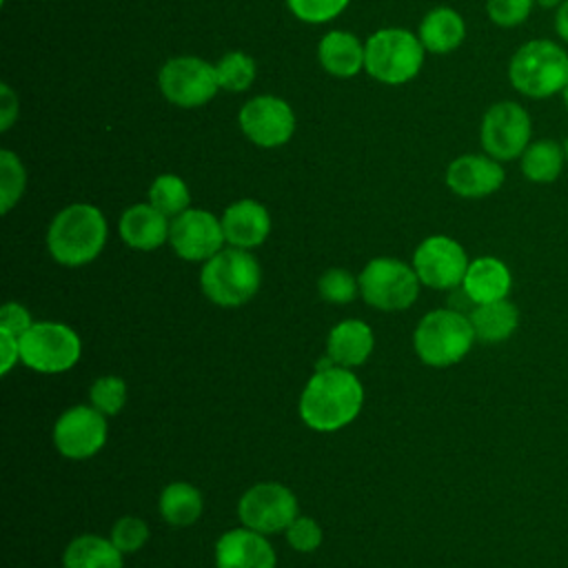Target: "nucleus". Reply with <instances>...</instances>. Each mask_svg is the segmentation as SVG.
Instances as JSON below:
<instances>
[{
    "instance_id": "1",
    "label": "nucleus",
    "mask_w": 568,
    "mask_h": 568,
    "mask_svg": "<svg viewBox=\"0 0 568 568\" xmlns=\"http://www.w3.org/2000/svg\"><path fill=\"white\" fill-rule=\"evenodd\" d=\"M364 388L351 368L331 366L315 371L300 397L302 422L320 433L348 426L362 410Z\"/></svg>"
},
{
    "instance_id": "2",
    "label": "nucleus",
    "mask_w": 568,
    "mask_h": 568,
    "mask_svg": "<svg viewBox=\"0 0 568 568\" xmlns=\"http://www.w3.org/2000/svg\"><path fill=\"white\" fill-rule=\"evenodd\" d=\"M109 237L104 213L87 202H75L55 213L47 229L49 255L62 266L93 262Z\"/></svg>"
},
{
    "instance_id": "3",
    "label": "nucleus",
    "mask_w": 568,
    "mask_h": 568,
    "mask_svg": "<svg viewBox=\"0 0 568 568\" xmlns=\"http://www.w3.org/2000/svg\"><path fill=\"white\" fill-rule=\"evenodd\" d=\"M513 89L530 100H546L564 91L568 82V51L548 38L524 42L508 62Z\"/></svg>"
},
{
    "instance_id": "4",
    "label": "nucleus",
    "mask_w": 568,
    "mask_h": 568,
    "mask_svg": "<svg viewBox=\"0 0 568 568\" xmlns=\"http://www.w3.org/2000/svg\"><path fill=\"white\" fill-rule=\"evenodd\" d=\"M262 284L260 262L237 246L222 248L202 264L200 286L202 293L217 306L246 304Z\"/></svg>"
},
{
    "instance_id": "5",
    "label": "nucleus",
    "mask_w": 568,
    "mask_h": 568,
    "mask_svg": "<svg viewBox=\"0 0 568 568\" xmlns=\"http://www.w3.org/2000/svg\"><path fill=\"white\" fill-rule=\"evenodd\" d=\"M470 317L455 308H435L426 313L413 335L419 359L433 368H446L462 362L475 342Z\"/></svg>"
},
{
    "instance_id": "6",
    "label": "nucleus",
    "mask_w": 568,
    "mask_h": 568,
    "mask_svg": "<svg viewBox=\"0 0 568 568\" xmlns=\"http://www.w3.org/2000/svg\"><path fill=\"white\" fill-rule=\"evenodd\" d=\"M366 73L382 84H404L413 80L424 64L426 49L417 33L402 27L375 31L366 42Z\"/></svg>"
},
{
    "instance_id": "7",
    "label": "nucleus",
    "mask_w": 568,
    "mask_h": 568,
    "mask_svg": "<svg viewBox=\"0 0 568 568\" xmlns=\"http://www.w3.org/2000/svg\"><path fill=\"white\" fill-rule=\"evenodd\" d=\"M359 295L379 311H404L419 295V277L397 257H375L359 273Z\"/></svg>"
},
{
    "instance_id": "8",
    "label": "nucleus",
    "mask_w": 568,
    "mask_h": 568,
    "mask_svg": "<svg viewBox=\"0 0 568 568\" xmlns=\"http://www.w3.org/2000/svg\"><path fill=\"white\" fill-rule=\"evenodd\" d=\"M82 342L62 322H33L20 337V362L38 373H64L78 364Z\"/></svg>"
},
{
    "instance_id": "9",
    "label": "nucleus",
    "mask_w": 568,
    "mask_h": 568,
    "mask_svg": "<svg viewBox=\"0 0 568 568\" xmlns=\"http://www.w3.org/2000/svg\"><path fill=\"white\" fill-rule=\"evenodd\" d=\"M479 142L484 153L499 162L519 160L532 142L530 113L515 100L490 104L479 124Z\"/></svg>"
},
{
    "instance_id": "10",
    "label": "nucleus",
    "mask_w": 568,
    "mask_h": 568,
    "mask_svg": "<svg viewBox=\"0 0 568 568\" xmlns=\"http://www.w3.org/2000/svg\"><path fill=\"white\" fill-rule=\"evenodd\" d=\"M160 93L180 109H197L220 91L215 64L197 55H175L158 73Z\"/></svg>"
},
{
    "instance_id": "11",
    "label": "nucleus",
    "mask_w": 568,
    "mask_h": 568,
    "mask_svg": "<svg viewBox=\"0 0 568 568\" xmlns=\"http://www.w3.org/2000/svg\"><path fill=\"white\" fill-rule=\"evenodd\" d=\"M237 515L242 526L273 535L286 530L297 517V497L280 481H260L240 497Z\"/></svg>"
},
{
    "instance_id": "12",
    "label": "nucleus",
    "mask_w": 568,
    "mask_h": 568,
    "mask_svg": "<svg viewBox=\"0 0 568 568\" xmlns=\"http://www.w3.org/2000/svg\"><path fill=\"white\" fill-rule=\"evenodd\" d=\"M468 264L470 260L464 246L448 235H430L422 240L413 253V268L419 282L437 291L462 286Z\"/></svg>"
},
{
    "instance_id": "13",
    "label": "nucleus",
    "mask_w": 568,
    "mask_h": 568,
    "mask_svg": "<svg viewBox=\"0 0 568 568\" xmlns=\"http://www.w3.org/2000/svg\"><path fill=\"white\" fill-rule=\"evenodd\" d=\"M240 129L248 142L262 149H277L295 133V113L277 95H255L237 113Z\"/></svg>"
},
{
    "instance_id": "14",
    "label": "nucleus",
    "mask_w": 568,
    "mask_h": 568,
    "mask_svg": "<svg viewBox=\"0 0 568 568\" xmlns=\"http://www.w3.org/2000/svg\"><path fill=\"white\" fill-rule=\"evenodd\" d=\"M224 242L222 220L206 209H186L171 220L169 244L186 262H206L222 251Z\"/></svg>"
},
{
    "instance_id": "15",
    "label": "nucleus",
    "mask_w": 568,
    "mask_h": 568,
    "mask_svg": "<svg viewBox=\"0 0 568 568\" xmlns=\"http://www.w3.org/2000/svg\"><path fill=\"white\" fill-rule=\"evenodd\" d=\"M106 415L93 406H73L53 424V444L67 459H89L106 444Z\"/></svg>"
},
{
    "instance_id": "16",
    "label": "nucleus",
    "mask_w": 568,
    "mask_h": 568,
    "mask_svg": "<svg viewBox=\"0 0 568 568\" xmlns=\"http://www.w3.org/2000/svg\"><path fill=\"white\" fill-rule=\"evenodd\" d=\"M506 171L499 160L488 153H464L446 169V186L466 200L488 197L501 189Z\"/></svg>"
},
{
    "instance_id": "17",
    "label": "nucleus",
    "mask_w": 568,
    "mask_h": 568,
    "mask_svg": "<svg viewBox=\"0 0 568 568\" xmlns=\"http://www.w3.org/2000/svg\"><path fill=\"white\" fill-rule=\"evenodd\" d=\"M215 568H275V550L262 532L231 528L215 541Z\"/></svg>"
},
{
    "instance_id": "18",
    "label": "nucleus",
    "mask_w": 568,
    "mask_h": 568,
    "mask_svg": "<svg viewBox=\"0 0 568 568\" xmlns=\"http://www.w3.org/2000/svg\"><path fill=\"white\" fill-rule=\"evenodd\" d=\"M222 229L224 237L231 246L237 248H255L260 246L271 233V215L264 204L257 200H237L222 213Z\"/></svg>"
},
{
    "instance_id": "19",
    "label": "nucleus",
    "mask_w": 568,
    "mask_h": 568,
    "mask_svg": "<svg viewBox=\"0 0 568 568\" xmlns=\"http://www.w3.org/2000/svg\"><path fill=\"white\" fill-rule=\"evenodd\" d=\"M171 220L153 204H133L118 220L122 242L135 251H153L169 242Z\"/></svg>"
},
{
    "instance_id": "20",
    "label": "nucleus",
    "mask_w": 568,
    "mask_h": 568,
    "mask_svg": "<svg viewBox=\"0 0 568 568\" xmlns=\"http://www.w3.org/2000/svg\"><path fill=\"white\" fill-rule=\"evenodd\" d=\"M317 60L328 75L353 78L364 69L366 47L355 33L344 29H333L320 40Z\"/></svg>"
},
{
    "instance_id": "21",
    "label": "nucleus",
    "mask_w": 568,
    "mask_h": 568,
    "mask_svg": "<svg viewBox=\"0 0 568 568\" xmlns=\"http://www.w3.org/2000/svg\"><path fill=\"white\" fill-rule=\"evenodd\" d=\"M510 286H513L510 268L506 266V262H501L499 257H493V255L475 257L468 264V271L462 282V288L475 302V306L486 304V302L506 300L510 293Z\"/></svg>"
},
{
    "instance_id": "22",
    "label": "nucleus",
    "mask_w": 568,
    "mask_h": 568,
    "mask_svg": "<svg viewBox=\"0 0 568 568\" xmlns=\"http://www.w3.org/2000/svg\"><path fill=\"white\" fill-rule=\"evenodd\" d=\"M375 346L373 331L362 320H344L335 324L326 337V355L344 368L362 366Z\"/></svg>"
},
{
    "instance_id": "23",
    "label": "nucleus",
    "mask_w": 568,
    "mask_h": 568,
    "mask_svg": "<svg viewBox=\"0 0 568 568\" xmlns=\"http://www.w3.org/2000/svg\"><path fill=\"white\" fill-rule=\"evenodd\" d=\"M417 36L428 53H450L455 51L466 38V22L459 11L450 7H435L430 9L417 29Z\"/></svg>"
},
{
    "instance_id": "24",
    "label": "nucleus",
    "mask_w": 568,
    "mask_h": 568,
    "mask_svg": "<svg viewBox=\"0 0 568 568\" xmlns=\"http://www.w3.org/2000/svg\"><path fill=\"white\" fill-rule=\"evenodd\" d=\"M468 317H470L475 337L486 344H497L508 339L519 326V311L508 297L477 304L468 313Z\"/></svg>"
},
{
    "instance_id": "25",
    "label": "nucleus",
    "mask_w": 568,
    "mask_h": 568,
    "mask_svg": "<svg viewBox=\"0 0 568 568\" xmlns=\"http://www.w3.org/2000/svg\"><path fill=\"white\" fill-rule=\"evenodd\" d=\"M122 555L111 537L80 535L64 548L62 568H124Z\"/></svg>"
},
{
    "instance_id": "26",
    "label": "nucleus",
    "mask_w": 568,
    "mask_h": 568,
    "mask_svg": "<svg viewBox=\"0 0 568 568\" xmlns=\"http://www.w3.org/2000/svg\"><path fill=\"white\" fill-rule=\"evenodd\" d=\"M566 164V149L552 138L532 140L519 158V169L528 182L550 184L555 182Z\"/></svg>"
},
{
    "instance_id": "27",
    "label": "nucleus",
    "mask_w": 568,
    "mask_h": 568,
    "mask_svg": "<svg viewBox=\"0 0 568 568\" xmlns=\"http://www.w3.org/2000/svg\"><path fill=\"white\" fill-rule=\"evenodd\" d=\"M202 495L189 481H173L160 495V515L169 526H191L202 515Z\"/></svg>"
},
{
    "instance_id": "28",
    "label": "nucleus",
    "mask_w": 568,
    "mask_h": 568,
    "mask_svg": "<svg viewBox=\"0 0 568 568\" xmlns=\"http://www.w3.org/2000/svg\"><path fill=\"white\" fill-rule=\"evenodd\" d=\"M149 204L173 220L175 215L191 209V191L180 175L162 173L149 186Z\"/></svg>"
},
{
    "instance_id": "29",
    "label": "nucleus",
    "mask_w": 568,
    "mask_h": 568,
    "mask_svg": "<svg viewBox=\"0 0 568 568\" xmlns=\"http://www.w3.org/2000/svg\"><path fill=\"white\" fill-rule=\"evenodd\" d=\"M255 60L244 51H229L215 62V75L222 91L242 93L255 80Z\"/></svg>"
},
{
    "instance_id": "30",
    "label": "nucleus",
    "mask_w": 568,
    "mask_h": 568,
    "mask_svg": "<svg viewBox=\"0 0 568 568\" xmlns=\"http://www.w3.org/2000/svg\"><path fill=\"white\" fill-rule=\"evenodd\" d=\"M27 189V169L18 153L0 151V211L9 213L22 197Z\"/></svg>"
},
{
    "instance_id": "31",
    "label": "nucleus",
    "mask_w": 568,
    "mask_h": 568,
    "mask_svg": "<svg viewBox=\"0 0 568 568\" xmlns=\"http://www.w3.org/2000/svg\"><path fill=\"white\" fill-rule=\"evenodd\" d=\"M89 399H91V406L98 408L102 415L113 417L124 408L126 384L118 375H102L91 384Z\"/></svg>"
},
{
    "instance_id": "32",
    "label": "nucleus",
    "mask_w": 568,
    "mask_h": 568,
    "mask_svg": "<svg viewBox=\"0 0 568 568\" xmlns=\"http://www.w3.org/2000/svg\"><path fill=\"white\" fill-rule=\"evenodd\" d=\"M320 295L331 304H348L359 293V280L346 268H328L317 282Z\"/></svg>"
},
{
    "instance_id": "33",
    "label": "nucleus",
    "mask_w": 568,
    "mask_h": 568,
    "mask_svg": "<svg viewBox=\"0 0 568 568\" xmlns=\"http://www.w3.org/2000/svg\"><path fill=\"white\" fill-rule=\"evenodd\" d=\"M351 0H286L288 11L308 24H324L337 18Z\"/></svg>"
},
{
    "instance_id": "34",
    "label": "nucleus",
    "mask_w": 568,
    "mask_h": 568,
    "mask_svg": "<svg viewBox=\"0 0 568 568\" xmlns=\"http://www.w3.org/2000/svg\"><path fill=\"white\" fill-rule=\"evenodd\" d=\"M111 541L122 550V552H135L149 541V526L144 519L124 515L120 517L113 528H111Z\"/></svg>"
},
{
    "instance_id": "35",
    "label": "nucleus",
    "mask_w": 568,
    "mask_h": 568,
    "mask_svg": "<svg viewBox=\"0 0 568 568\" xmlns=\"http://www.w3.org/2000/svg\"><path fill=\"white\" fill-rule=\"evenodd\" d=\"M535 4V0H486V13L497 27L513 29L528 20Z\"/></svg>"
},
{
    "instance_id": "36",
    "label": "nucleus",
    "mask_w": 568,
    "mask_h": 568,
    "mask_svg": "<svg viewBox=\"0 0 568 568\" xmlns=\"http://www.w3.org/2000/svg\"><path fill=\"white\" fill-rule=\"evenodd\" d=\"M286 541L297 552H313L322 544V528L313 517L297 515L291 526L284 530Z\"/></svg>"
},
{
    "instance_id": "37",
    "label": "nucleus",
    "mask_w": 568,
    "mask_h": 568,
    "mask_svg": "<svg viewBox=\"0 0 568 568\" xmlns=\"http://www.w3.org/2000/svg\"><path fill=\"white\" fill-rule=\"evenodd\" d=\"M31 326H33L31 313H29L22 304H18V302H7V304L0 308V328H2V331H9V333H13L16 337H22Z\"/></svg>"
},
{
    "instance_id": "38",
    "label": "nucleus",
    "mask_w": 568,
    "mask_h": 568,
    "mask_svg": "<svg viewBox=\"0 0 568 568\" xmlns=\"http://www.w3.org/2000/svg\"><path fill=\"white\" fill-rule=\"evenodd\" d=\"M18 118V93L2 82L0 84V131H9Z\"/></svg>"
},
{
    "instance_id": "39",
    "label": "nucleus",
    "mask_w": 568,
    "mask_h": 568,
    "mask_svg": "<svg viewBox=\"0 0 568 568\" xmlns=\"http://www.w3.org/2000/svg\"><path fill=\"white\" fill-rule=\"evenodd\" d=\"M0 346H2V366H0V373L7 375V373L16 366V362L20 359V337H16L13 333L0 328Z\"/></svg>"
},
{
    "instance_id": "40",
    "label": "nucleus",
    "mask_w": 568,
    "mask_h": 568,
    "mask_svg": "<svg viewBox=\"0 0 568 568\" xmlns=\"http://www.w3.org/2000/svg\"><path fill=\"white\" fill-rule=\"evenodd\" d=\"M552 27H555V33L559 36V40H561V42H568V0H564V2L555 9Z\"/></svg>"
},
{
    "instance_id": "41",
    "label": "nucleus",
    "mask_w": 568,
    "mask_h": 568,
    "mask_svg": "<svg viewBox=\"0 0 568 568\" xmlns=\"http://www.w3.org/2000/svg\"><path fill=\"white\" fill-rule=\"evenodd\" d=\"M539 7H544V9H557L564 0H535Z\"/></svg>"
},
{
    "instance_id": "42",
    "label": "nucleus",
    "mask_w": 568,
    "mask_h": 568,
    "mask_svg": "<svg viewBox=\"0 0 568 568\" xmlns=\"http://www.w3.org/2000/svg\"><path fill=\"white\" fill-rule=\"evenodd\" d=\"M561 98H564V104H566V109H568V82H566V87H564V91H561Z\"/></svg>"
},
{
    "instance_id": "43",
    "label": "nucleus",
    "mask_w": 568,
    "mask_h": 568,
    "mask_svg": "<svg viewBox=\"0 0 568 568\" xmlns=\"http://www.w3.org/2000/svg\"><path fill=\"white\" fill-rule=\"evenodd\" d=\"M564 149H566V164H568V138L564 140Z\"/></svg>"
}]
</instances>
